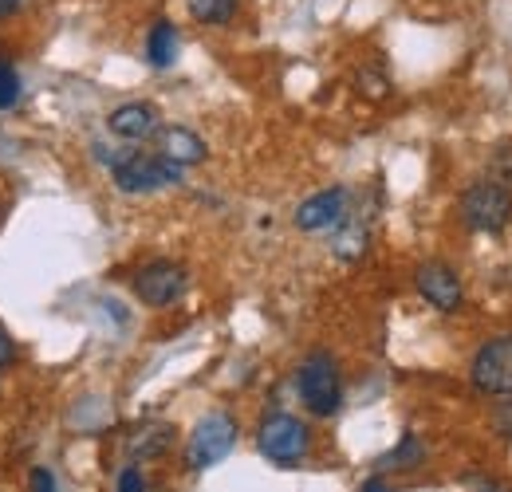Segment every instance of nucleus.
<instances>
[{"instance_id": "obj_23", "label": "nucleus", "mask_w": 512, "mask_h": 492, "mask_svg": "<svg viewBox=\"0 0 512 492\" xmlns=\"http://www.w3.org/2000/svg\"><path fill=\"white\" fill-rule=\"evenodd\" d=\"M20 8V0H0V16H8V12H16Z\"/></svg>"}, {"instance_id": "obj_17", "label": "nucleus", "mask_w": 512, "mask_h": 492, "mask_svg": "<svg viewBox=\"0 0 512 492\" xmlns=\"http://www.w3.org/2000/svg\"><path fill=\"white\" fill-rule=\"evenodd\" d=\"M359 87L367 91V99H383L386 91H390L383 75H379V71H371V67H363V71H359Z\"/></svg>"}, {"instance_id": "obj_8", "label": "nucleus", "mask_w": 512, "mask_h": 492, "mask_svg": "<svg viewBox=\"0 0 512 492\" xmlns=\"http://www.w3.org/2000/svg\"><path fill=\"white\" fill-rule=\"evenodd\" d=\"M414 284H418L422 300H426L430 308H438V311H457V308H461V300H465L461 276H457L449 264H442V260L422 264V268H418V276H414Z\"/></svg>"}, {"instance_id": "obj_18", "label": "nucleus", "mask_w": 512, "mask_h": 492, "mask_svg": "<svg viewBox=\"0 0 512 492\" xmlns=\"http://www.w3.org/2000/svg\"><path fill=\"white\" fill-rule=\"evenodd\" d=\"M119 492H146V481H142V473L134 465L119 473Z\"/></svg>"}, {"instance_id": "obj_1", "label": "nucleus", "mask_w": 512, "mask_h": 492, "mask_svg": "<svg viewBox=\"0 0 512 492\" xmlns=\"http://www.w3.org/2000/svg\"><path fill=\"white\" fill-rule=\"evenodd\" d=\"M296 390L304 398V406L316 414V418H331L343 402V382H339V363L327 355V351H316L308 355L300 370H296Z\"/></svg>"}, {"instance_id": "obj_24", "label": "nucleus", "mask_w": 512, "mask_h": 492, "mask_svg": "<svg viewBox=\"0 0 512 492\" xmlns=\"http://www.w3.org/2000/svg\"><path fill=\"white\" fill-rule=\"evenodd\" d=\"M481 492H509V489H501V485H489V489H481Z\"/></svg>"}, {"instance_id": "obj_19", "label": "nucleus", "mask_w": 512, "mask_h": 492, "mask_svg": "<svg viewBox=\"0 0 512 492\" xmlns=\"http://www.w3.org/2000/svg\"><path fill=\"white\" fill-rule=\"evenodd\" d=\"M32 492H60L52 469H32Z\"/></svg>"}, {"instance_id": "obj_14", "label": "nucleus", "mask_w": 512, "mask_h": 492, "mask_svg": "<svg viewBox=\"0 0 512 492\" xmlns=\"http://www.w3.org/2000/svg\"><path fill=\"white\" fill-rule=\"evenodd\" d=\"M197 24H229L237 16V0H190Z\"/></svg>"}, {"instance_id": "obj_22", "label": "nucleus", "mask_w": 512, "mask_h": 492, "mask_svg": "<svg viewBox=\"0 0 512 492\" xmlns=\"http://www.w3.org/2000/svg\"><path fill=\"white\" fill-rule=\"evenodd\" d=\"M363 492H394V489H386L383 481H379V477H375V481H367V485H363Z\"/></svg>"}, {"instance_id": "obj_3", "label": "nucleus", "mask_w": 512, "mask_h": 492, "mask_svg": "<svg viewBox=\"0 0 512 492\" xmlns=\"http://www.w3.org/2000/svg\"><path fill=\"white\" fill-rule=\"evenodd\" d=\"M308 445H312V433L292 414H268L256 430V449L272 465H300L308 457Z\"/></svg>"}, {"instance_id": "obj_20", "label": "nucleus", "mask_w": 512, "mask_h": 492, "mask_svg": "<svg viewBox=\"0 0 512 492\" xmlns=\"http://www.w3.org/2000/svg\"><path fill=\"white\" fill-rule=\"evenodd\" d=\"M12 359H16V347H12V339L0 331V367H8Z\"/></svg>"}, {"instance_id": "obj_15", "label": "nucleus", "mask_w": 512, "mask_h": 492, "mask_svg": "<svg viewBox=\"0 0 512 492\" xmlns=\"http://www.w3.org/2000/svg\"><path fill=\"white\" fill-rule=\"evenodd\" d=\"M422 457H426L422 441H418V437H402V441H398V449H390L383 461H379V469H402V465H418Z\"/></svg>"}, {"instance_id": "obj_13", "label": "nucleus", "mask_w": 512, "mask_h": 492, "mask_svg": "<svg viewBox=\"0 0 512 492\" xmlns=\"http://www.w3.org/2000/svg\"><path fill=\"white\" fill-rule=\"evenodd\" d=\"M146 60H150V67H158V71L178 60V28L170 20H158L150 28V36H146Z\"/></svg>"}, {"instance_id": "obj_11", "label": "nucleus", "mask_w": 512, "mask_h": 492, "mask_svg": "<svg viewBox=\"0 0 512 492\" xmlns=\"http://www.w3.org/2000/svg\"><path fill=\"white\" fill-rule=\"evenodd\" d=\"M162 158H170V162H178L186 170V166L205 162L209 150H205V142L193 134L190 126H170V130H162Z\"/></svg>"}, {"instance_id": "obj_9", "label": "nucleus", "mask_w": 512, "mask_h": 492, "mask_svg": "<svg viewBox=\"0 0 512 492\" xmlns=\"http://www.w3.org/2000/svg\"><path fill=\"white\" fill-rule=\"evenodd\" d=\"M343 213H347V189H343V185H331V189H323V193H312V197L296 209V229H300V233L335 229V225H343Z\"/></svg>"}, {"instance_id": "obj_4", "label": "nucleus", "mask_w": 512, "mask_h": 492, "mask_svg": "<svg viewBox=\"0 0 512 492\" xmlns=\"http://www.w3.org/2000/svg\"><path fill=\"white\" fill-rule=\"evenodd\" d=\"M461 217L477 233H501L512 221V189L501 182H477L461 197Z\"/></svg>"}, {"instance_id": "obj_16", "label": "nucleus", "mask_w": 512, "mask_h": 492, "mask_svg": "<svg viewBox=\"0 0 512 492\" xmlns=\"http://www.w3.org/2000/svg\"><path fill=\"white\" fill-rule=\"evenodd\" d=\"M20 103V75L8 60H0V111H12Z\"/></svg>"}, {"instance_id": "obj_2", "label": "nucleus", "mask_w": 512, "mask_h": 492, "mask_svg": "<svg viewBox=\"0 0 512 492\" xmlns=\"http://www.w3.org/2000/svg\"><path fill=\"white\" fill-rule=\"evenodd\" d=\"M233 445H237V422H233V414L213 410V414H205L193 426L190 441H186V465H190L193 473L213 469L217 461H225L233 453Z\"/></svg>"}, {"instance_id": "obj_12", "label": "nucleus", "mask_w": 512, "mask_h": 492, "mask_svg": "<svg viewBox=\"0 0 512 492\" xmlns=\"http://www.w3.org/2000/svg\"><path fill=\"white\" fill-rule=\"evenodd\" d=\"M170 441H174V426H166V422H146L142 430L130 437V457L134 461H150V457H162L166 449H170Z\"/></svg>"}, {"instance_id": "obj_5", "label": "nucleus", "mask_w": 512, "mask_h": 492, "mask_svg": "<svg viewBox=\"0 0 512 492\" xmlns=\"http://www.w3.org/2000/svg\"><path fill=\"white\" fill-rule=\"evenodd\" d=\"M182 174L186 170L162 154H123V162H115V185L123 193H154V189L178 185Z\"/></svg>"}, {"instance_id": "obj_6", "label": "nucleus", "mask_w": 512, "mask_h": 492, "mask_svg": "<svg viewBox=\"0 0 512 492\" xmlns=\"http://www.w3.org/2000/svg\"><path fill=\"white\" fill-rule=\"evenodd\" d=\"M186 288H190V272L174 260H154L134 276V296L146 308H170L186 296Z\"/></svg>"}, {"instance_id": "obj_21", "label": "nucleus", "mask_w": 512, "mask_h": 492, "mask_svg": "<svg viewBox=\"0 0 512 492\" xmlns=\"http://www.w3.org/2000/svg\"><path fill=\"white\" fill-rule=\"evenodd\" d=\"M497 430L509 433V437H512V406H505V410L497 414Z\"/></svg>"}, {"instance_id": "obj_7", "label": "nucleus", "mask_w": 512, "mask_h": 492, "mask_svg": "<svg viewBox=\"0 0 512 492\" xmlns=\"http://www.w3.org/2000/svg\"><path fill=\"white\" fill-rule=\"evenodd\" d=\"M473 386L489 398H512V335H497L489 339L469 370Z\"/></svg>"}, {"instance_id": "obj_10", "label": "nucleus", "mask_w": 512, "mask_h": 492, "mask_svg": "<svg viewBox=\"0 0 512 492\" xmlns=\"http://www.w3.org/2000/svg\"><path fill=\"white\" fill-rule=\"evenodd\" d=\"M107 126H111V134H119L127 142H146L158 134V111L150 103H127V107L111 111Z\"/></svg>"}]
</instances>
